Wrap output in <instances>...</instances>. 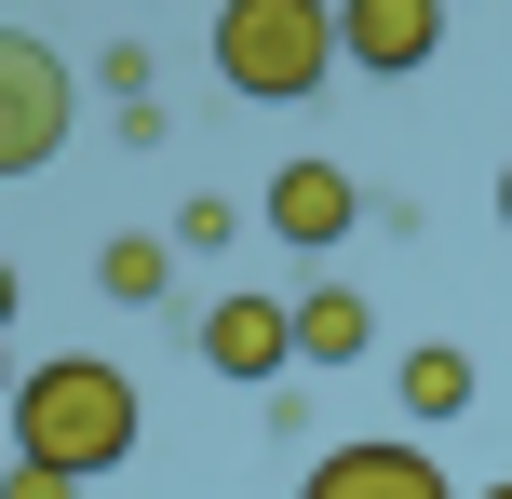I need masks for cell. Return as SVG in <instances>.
Listing matches in <instances>:
<instances>
[{
    "label": "cell",
    "instance_id": "obj_10",
    "mask_svg": "<svg viewBox=\"0 0 512 499\" xmlns=\"http://www.w3.org/2000/svg\"><path fill=\"white\" fill-rule=\"evenodd\" d=\"M95 284L122 297V311H149V297L176 284V243H149V230H122V243H108V257H95Z\"/></svg>",
    "mask_w": 512,
    "mask_h": 499
},
{
    "label": "cell",
    "instance_id": "obj_9",
    "mask_svg": "<svg viewBox=\"0 0 512 499\" xmlns=\"http://www.w3.org/2000/svg\"><path fill=\"white\" fill-rule=\"evenodd\" d=\"M391 392H405V419H418V432L472 419V351H405V365H391Z\"/></svg>",
    "mask_w": 512,
    "mask_h": 499
},
{
    "label": "cell",
    "instance_id": "obj_13",
    "mask_svg": "<svg viewBox=\"0 0 512 499\" xmlns=\"http://www.w3.org/2000/svg\"><path fill=\"white\" fill-rule=\"evenodd\" d=\"M499 230H512V162H499Z\"/></svg>",
    "mask_w": 512,
    "mask_h": 499
},
{
    "label": "cell",
    "instance_id": "obj_15",
    "mask_svg": "<svg viewBox=\"0 0 512 499\" xmlns=\"http://www.w3.org/2000/svg\"><path fill=\"white\" fill-rule=\"evenodd\" d=\"M445 14H459V0H445Z\"/></svg>",
    "mask_w": 512,
    "mask_h": 499
},
{
    "label": "cell",
    "instance_id": "obj_5",
    "mask_svg": "<svg viewBox=\"0 0 512 499\" xmlns=\"http://www.w3.org/2000/svg\"><path fill=\"white\" fill-rule=\"evenodd\" d=\"M297 499H459V486L432 473V446H405V432H378V446H324Z\"/></svg>",
    "mask_w": 512,
    "mask_h": 499
},
{
    "label": "cell",
    "instance_id": "obj_7",
    "mask_svg": "<svg viewBox=\"0 0 512 499\" xmlns=\"http://www.w3.org/2000/svg\"><path fill=\"white\" fill-rule=\"evenodd\" d=\"M256 216H270L283 243H310V257H324V243H337V230L364 216V189L337 176V162H283V176H270V203H256Z\"/></svg>",
    "mask_w": 512,
    "mask_h": 499
},
{
    "label": "cell",
    "instance_id": "obj_8",
    "mask_svg": "<svg viewBox=\"0 0 512 499\" xmlns=\"http://www.w3.org/2000/svg\"><path fill=\"white\" fill-rule=\"evenodd\" d=\"M364 338H378V311H364L351 284H310L297 297V365H364Z\"/></svg>",
    "mask_w": 512,
    "mask_h": 499
},
{
    "label": "cell",
    "instance_id": "obj_12",
    "mask_svg": "<svg viewBox=\"0 0 512 499\" xmlns=\"http://www.w3.org/2000/svg\"><path fill=\"white\" fill-rule=\"evenodd\" d=\"M0 324H14V257H0Z\"/></svg>",
    "mask_w": 512,
    "mask_h": 499
},
{
    "label": "cell",
    "instance_id": "obj_6",
    "mask_svg": "<svg viewBox=\"0 0 512 499\" xmlns=\"http://www.w3.org/2000/svg\"><path fill=\"white\" fill-rule=\"evenodd\" d=\"M203 365L216 378H283L297 365V311H283V297H216L203 311Z\"/></svg>",
    "mask_w": 512,
    "mask_h": 499
},
{
    "label": "cell",
    "instance_id": "obj_2",
    "mask_svg": "<svg viewBox=\"0 0 512 499\" xmlns=\"http://www.w3.org/2000/svg\"><path fill=\"white\" fill-rule=\"evenodd\" d=\"M216 81L256 108H297L337 81V14L324 0H216Z\"/></svg>",
    "mask_w": 512,
    "mask_h": 499
},
{
    "label": "cell",
    "instance_id": "obj_3",
    "mask_svg": "<svg viewBox=\"0 0 512 499\" xmlns=\"http://www.w3.org/2000/svg\"><path fill=\"white\" fill-rule=\"evenodd\" d=\"M81 122V81L54 41H27V27H0V176H41L54 149H68Z\"/></svg>",
    "mask_w": 512,
    "mask_h": 499
},
{
    "label": "cell",
    "instance_id": "obj_11",
    "mask_svg": "<svg viewBox=\"0 0 512 499\" xmlns=\"http://www.w3.org/2000/svg\"><path fill=\"white\" fill-rule=\"evenodd\" d=\"M0 499H81L68 473H27V459H14V473H0Z\"/></svg>",
    "mask_w": 512,
    "mask_h": 499
},
{
    "label": "cell",
    "instance_id": "obj_4",
    "mask_svg": "<svg viewBox=\"0 0 512 499\" xmlns=\"http://www.w3.org/2000/svg\"><path fill=\"white\" fill-rule=\"evenodd\" d=\"M445 54V0H337V68L364 81H405Z\"/></svg>",
    "mask_w": 512,
    "mask_h": 499
},
{
    "label": "cell",
    "instance_id": "obj_1",
    "mask_svg": "<svg viewBox=\"0 0 512 499\" xmlns=\"http://www.w3.org/2000/svg\"><path fill=\"white\" fill-rule=\"evenodd\" d=\"M135 432H149V405H135V378L108 365V351H54L41 378H14V392H0V446H14L27 473H68V486L122 473Z\"/></svg>",
    "mask_w": 512,
    "mask_h": 499
},
{
    "label": "cell",
    "instance_id": "obj_14",
    "mask_svg": "<svg viewBox=\"0 0 512 499\" xmlns=\"http://www.w3.org/2000/svg\"><path fill=\"white\" fill-rule=\"evenodd\" d=\"M472 499H512V473H499V486H472Z\"/></svg>",
    "mask_w": 512,
    "mask_h": 499
}]
</instances>
